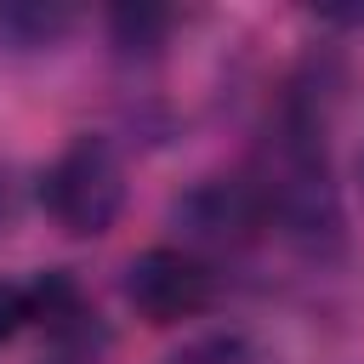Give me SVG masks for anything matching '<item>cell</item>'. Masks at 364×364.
<instances>
[{"label": "cell", "mask_w": 364, "mask_h": 364, "mask_svg": "<svg viewBox=\"0 0 364 364\" xmlns=\"http://www.w3.org/2000/svg\"><path fill=\"white\" fill-rule=\"evenodd\" d=\"M46 216L74 239H102L125 210V159L108 136H74L40 176Z\"/></svg>", "instance_id": "1"}, {"label": "cell", "mask_w": 364, "mask_h": 364, "mask_svg": "<svg viewBox=\"0 0 364 364\" xmlns=\"http://www.w3.org/2000/svg\"><path fill=\"white\" fill-rule=\"evenodd\" d=\"M125 301L148 324H182V318H199L216 301V273L199 250L154 245L125 267Z\"/></svg>", "instance_id": "2"}, {"label": "cell", "mask_w": 364, "mask_h": 364, "mask_svg": "<svg viewBox=\"0 0 364 364\" xmlns=\"http://www.w3.org/2000/svg\"><path fill=\"white\" fill-rule=\"evenodd\" d=\"M176 216H182V222L193 228V239H205V245H250L256 233L273 228L256 176H210V182H199V188L182 199Z\"/></svg>", "instance_id": "3"}, {"label": "cell", "mask_w": 364, "mask_h": 364, "mask_svg": "<svg viewBox=\"0 0 364 364\" xmlns=\"http://www.w3.org/2000/svg\"><path fill=\"white\" fill-rule=\"evenodd\" d=\"M68 318H80V296L63 273L0 279V347L17 341L28 324H68Z\"/></svg>", "instance_id": "4"}]
</instances>
